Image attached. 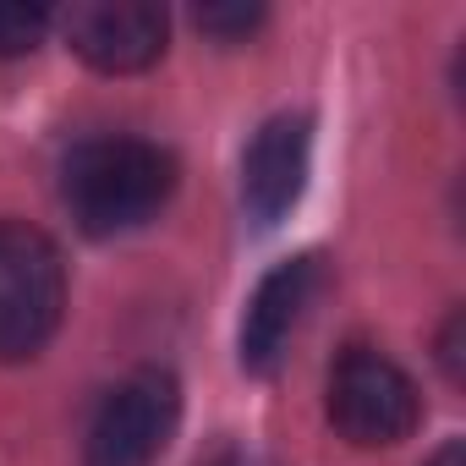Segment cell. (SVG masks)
<instances>
[{"label":"cell","instance_id":"cell-1","mask_svg":"<svg viewBox=\"0 0 466 466\" xmlns=\"http://www.w3.org/2000/svg\"><path fill=\"white\" fill-rule=\"evenodd\" d=\"M176 192V159L170 148L148 137H94L72 148L61 170V198L88 237H127L148 225Z\"/></svg>","mask_w":466,"mask_h":466},{"label":"cell","instance_id":"cell-2","mask_svg":"<svg viewBox=\"0 0 466 466\" xmlns=\"http://www.w3.org/2000/svg\"><path fill=\"white\" fill-rule=\"evenodd\" d=\"M66 313V269L39 225L0 219V362H28Z\"/></svg>","mask_w":466,"mask_h":466},{"label":"cell","instance_id":"cell-3","mask_svg":"<svg viewBox=\"0 0 466 466\" xmlns=\"http://www.w3.org/2000/svg\"><path fill=\"white\" fill-rule=\"evenodd\" d=\"M417 417H422V395H417L411 373L400 362H390L384 351L351 346L329 368V422L357 450H390V444L411 439Z\"/></svg>","mask_w":466,"mask_h":466},{"label":"cell","instance_id":"cell-4","mask_svg":"<svg viewBox=\"0 0 466 466\" xmlns=\"http://www.w3.org/2000/svg\"><path fill=\"white\" fill-rule=\"evenodd\" d=\"M181 422V384L170 368L127 373L94 411L83 466H154Z\"/></svg>","mask_w":466,"mask_h":466},{"label":"cell","instance_id":"cell-5","mask_svg":"<svg viewBox=\"0 0 466 466\" xmlns=\"http://www.w3.org/2000/svg\"><path fill=\"white\" fill-rule=\"evenodd\" d=\"M61 28H66L72 56L105 77L148 72L170 39V17L154 0H83L61 17Z\"/></svg>","mask_w":466,"mask_h":466},{"label":"cell","instance_id":"cell-6","mask_svg":"<svg viewBox=\"0 0 466 466\" xmlns=\"http://www.w3.org/2000/svg\"><path fill=\"white\" fill-rule=\"evenodd\" d=\"M319 280H324V264L313 253H302V258L275 264L253 286L248 313H242V335H237V351H242V368L248 373H275L286 362V346L302 329V313H308Z\"/></svg>","mask_w":466,"mask_h":466},{"label":"cell","instance_id":"cell-7","mask_svg":"<svg viewBox=\"0 0 466 466\" xmlns=\"http://www.w3.org/2000/svg\"><path fill=\"white\" fill-rule=\"evenodd\" d=\"M313 170V121L308 116H275L258 127V137L242 154V203L258 225L286 219L302 203Z\"/></svg>","mask_w":466,"mask_h":466},{"label":"cell","instance_id":"cell-8","mask_svg":"<svg viewBox=\"0 0 466 466\" xmlns=\"http://www.w3.org/2000/svg\"><path fill=\"white\" fill-rule=\"evenodd\" d=\"M50 34V12L45 6H17V0H0V61L34 56Z\"/></svg>","mask_w":466,"mask_h":466},{"label":"cell","instance_id":"cell-9","mask_svg":"<svg viewBox=\"0 0 466 466\" xmlns=\"http://www.w3.org/2000/svg\"><path fill=\"white\" fill-rule=\"evenodd\" d=\"M264 6H198V28L214 39H248L253 28H264Z\"/></svg>","mask_w":466,"mask_h":466},{"label":"cell","instance_id":"cell-10","mask_svg":"<svg viewBox=\"0 0 466 466\" xmlns=\"http://www.w3.org/2000/svg\"><path fill=\"white\" fill-rule=\"evenodd\" d=\"M461 335H466V319H461V313H450V319H444V329H439V362H444V379H450V384H461V379H466V368H461Z\"/></svg>","mask_w":466,"mask_h":466},{"label":"cell","instance_id":"cell-11","mask_svg":"<svg viewBox=\"0 0 466 466\" xmlns=\"http://www.w3.org/2000/svg\"><path fill=\"white\" fill-rule=\"evenodd\" d=\"M428 466H466V444H461V439H444V444L428 455Z\"/></svg>","mask_w":466,"mask_h":466},{"label":"cell","instance_id":"cell-12","mask_svg":"<svg viewBox=\"0 0 466 466\" xmlns=\"http://www.w3.org/2000/svg\"><path fill=\"white\" fill-rule=\"evenodd\" d=\"M208 466H258L253 455H242V450H225V455H214Z\"/></svg>","mask_w":466,"mask_h":466}]
</instances>
